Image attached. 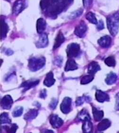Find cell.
Segmentation results:
<instances>
[{
    "instance_id": "1",
    "label": "cell",
    "mask_w": 119,
    "mask_h": 133,
    "mask_svg": "<svg viewBox=\"0 0 119 133\" xmlns=\"http://www.w3.org/2000/svg\"><path fill=\"white\" fill-rule=\"evenodd\" d=\"M107 26L109 31L112 36L115 37L117 34L119 29V12L109 15L106 19Z\"/></svg>"
},
{
    "instance_id": "2",
    "label": "cell",
    "mask_w": 119,
    "mask_h": 133,
    "mask_svg": "<svg viewBox=\"0 0 119 133\" xmlns=\"http://www.w3.org/2000/svg\"><path fill=\"white\" fill-rule=\"evenodd\" d=\"M45 62V58L43 56L33 57L29 60L28 67L32 72H36L44 66Z\"/></svg>"
},
{
    "instance_id": "3",
    "label": "cell",
    "mask_w": 119,
    "mask_h": 133,
    "mask_svg": "<svg viewBox=\"0 0 119 133\" xmlns=\"http://www.w3.org/2000/svg\"><path fill=\"white\" fill-rule=\"evenodd\" d=\"M66 52L69 58L77 57L80 54V46L77 43H72L68 46Z\"/></svg>"
},
{
    "instance_id": "4",
    "label": "cell",
    "mask_w": 119,
    "mask_h": 133,
    "mask_svg": "<svg viewBox=\"0 0 119 133\" xmlns=\"http://www.w3.org/2000/svg\"><path fill=\"white\" fill-rule=\"evenodd\" d=\"M26 7V3L24 0H17L14 3L12 8L13 14L17 15L24 10Z\"/></svg>"
},
{
    "instance_id": "5",
    "label": "cell",
    "mask_w": 119,
    "mask_h": 133,
    "mask_svg": "<svg viewBox=\"0 0 119 133\" xmlns=\"http://www.w3.org/2000/svg\"><path fill=\"white\" fill-rule=\"evenodd\" d=\"M49 121L51 125L54 128H59L64 124L63 120L57 115H51L50 117Z\"/></svg>"
},
{
    "instance_id": "6",
    "label": "cell",
    "mask_w": 119,
    "mask_h": 133,
    "mask_svg": "<svg viewBox=\"0 0 119 133\" xmlns=\"http://www.w3.org/2000/svg\"><path fill=\"white\" fill-rule=\"evenodd\" d=\"M72 99L69 97L64 98L61 104V110L64 114H68L71 110Z\"/></svg>"
},
{
    "instance_id": "7",
    "label": "cell",
    "mask_w": 119,
    "mask_h": 133,
    "mask_svg": "<svg viewBox=\"0 0 119 133\" xmlns=\"http://www.w3.org/2000/svg\"><path fill=\"white\" fill-rule=\"evenodd\" d=\"M87 25L85 23V22L82 21L76 28L74 33L75 35H77L79 37H84L87 31Z\"/></svg>"
},
{
    "instance_id": "8",
    "label": "cell",
    "mask_w": 119,
    "mask_h": 133,
    "mask_svg": "<svg viewBox=\"0 0 119 133\" xmlns=\"http://www.w3.org/2000/svg\"><path fill=\"white\" fill-rule=\"evenodd\" d=\"M13 99L10 95H6L1 101V106L3 109H10L13 104Z\"/></svg>"
},
{
    "instance_id": "9",
    "label": "cell",
    "mask_w": 119,
    "mask_h": 133,
    "mask_svg": "<svg viewBox=\"0 0 119 133\" xmlns=\"http://www.w3.org/2000/svg\"><path fill=\"white\" fill-rule=\"evenodd\" d=\"M39 83V80H29L22 83L20 87L22 88L23 91H26L31 88H33Z\"/></svg>"
},
{
    "instance_id": "10",
    "label": "cell",
    "mask_w": 119,
    "mask_h": 133,
    "mask_svg": "<svg viewBox=\"0 0 119 133\" xmlns=\"http://www.w3.org/2000/svg\"><path fill=\"white\" fill-rule=\"evenodd\" d=\"M48 44L47 35L45 33H42L40 36L39 39L36 45L38 48H44L47 46Z\"/></svg>"
},
{
    "instance_id": "11",
    "label": "cell",
    "mask_w": 119,
    "mask_h": 133,
    "mask_svg": "<svg viewBox=\"0 0 119 133\" xmlns=\"http://www.w3.org/2000/svg\"><path fill=\"white\" fill-rule=\"evenodd\" d=\"M95 97L96 99L101 103H103L104 101H108L110 98L107 93L101 90L96 91Z\"/></svg>"
},
{
    "instance_id": "12",
    "label": "cell",
    "mask_w": 119,
    "mask_h": 133,
    "mask_svg": "<svg viewBox=\"0 0 119 133\" xmlns=\"http://www.w3.org/2000/svg\"><path fill=\"white\" fill-rule=\"evenodd\" d=\"M111 39L109 36H104L98 40V44L103 48H108L111 45Z\"/></svg>"
},
{
    "instance_id": "13",
    "label": "cell",
    "mask_w": 119,
    "mask_h": 133,
    "mask_svg": "<svg viewBox=\"0 0 119 133\" xmlns=\"http://www.w3.org/2000/svg\"><path fill=\"white\" fill-rule=\"evenodd\" d=\"M55 82V80L54 78L53 74V72H49L46 75L45 80L44 81V84L48 87L53 86Z\"/></svg>"
},
{
    "instance_id": "14",
    "label": "cell",
    "mask_w": 119,
    "mask_h": 133,
    "mask_svg": "<svg viewBox=\"0 0 119 133\" xmlns=\"http://www.w3.org/2000/svg\"><path fill=\"white\" fill-rule=\"evenodd\" d=\"M101 68L99 64L96 62H92L88 65L87 72L90 75H94L96 72L100 70Z\"/></svg>"
},
{
    "instance_id": "15",
    "label": "cell",
    "mask_w": 119,
    "mask_h": 133,
    "mask_svg": "<svg viewBox=\"0 0 119 133\" xmlns=\"http://www.w3.org/2000/svg\"><path fill=\"white\" fill-rule=\"evenodd\" d=\"M78 68V65L74 59L69 58L66 63V65L64 68V70L66 72H68L70 71H74L75 70H77Z\"/></svg>"
},
{
    "instance_id": "16",
    "label": "cell",
    "mask_w": 119,
    "mask_h": 133,
    "mask_svg": "<svg viewBox=\"0 0 119 133\" xmlns=\"http://www.w3.org/2000/svg\"><path fill=\"white\" fill-rule=\"evenodd\" d=\"M64 41H65V37H64L62 32L60 31L59 32L57 36L55 39V42L53 48V50H55L57 48H59L61 45L64 42Z\"/></svg>"
},
{
    "instance_id": "17",
    "label": "cell",
    "mask_w": 119,
    "mask_h": 133,
    "mask_svg": "<svg viewBox=\"0 0 119 133\" xmlns=\"http://www.w3.org/2000/svg\"><path fill=\"white\" fill-rule=\"evenodd\" d=\"M46 27V23L44 19L40 18L37 20V30L39 34H42L43 32L45 30Z\"/></svg>"
},
{
    "instance_id": "18",
    "label": "cell",
    "mask_w": 119,
    "mask_h": 133,
    "mask_svg": "<svg viewBox=\"0 0 119 133\" xmlns=\"http://www.w3.org/2000/svg\"><path fill=\"white\" fill-rule=\"evenodd\" d=\"M9 30V27L3 19H1V38L2 39L6 37Z\"/></svg>"
},
{
    "instance_id": "19",
    "label": "cell",
    "mask_w": 119,
    "mask_h": 133,
    "mask_svg": "<svg viewBox=\"0 0 119 133\" xmlns=\"http://www.w3.org/2000/svg\"><path fill=\"white\" fill-rule=\"evenodd\" d=\"M111 125V121L108 119H104L102 120L97 125V129L99 131L106 130Z\"/></svg>"
},
{
    "instance_id": "20",
    "label": "cell",
    "mask_w": 119,
    "mask_h": 133,
    "mask_svg": "<svg viewBox=\"0 0 119 133\" xmlns=\"http://www.w3.org/2000/svg\"><path fill=\"white\" fill-rule=\"evenodd\" d=\"M38 115V111L37 109H30L24 115V119L27 121H31L34 119Z\"/></svg>"
},
{
    "instance_id": "21",
    "label": "cell",
    "mask_w": 119,
    "mask_h": 133,
    "mask_svg": "<svg viewBox=\"0 0 119 133\" xmlns=\"http://www.w3.org/2000/svg\"><path fill=\"white\" fill-rule=\"evenodd\" d=\"M92 112L93 117L95 121H100L103 118V112L102 110H99L95 107H93Z\"/></svg>"
},
{
    "instance_id": "22",
    "label": "cell",
    "mask_w": 119,
    "mask_h": 133,
    "mask_svg": "<svg viewBox=\"0 0 119 133\" xmlns=\"http://www.w3.org/2000/svg\"><path fill=\"white\" fill-rule=\"evenodd\" d=\"M82 130L84 133H91L92 132L93 124L91 122V119L86 120L84 121Z\"/></svg>"
},
{
    "instance_id": "23",
    "label": "cell",
    "mask_w": 119,
    "mask_h": 133,
    "mask_svg": "<svg viewBox=\"0 0 119 133\" xmlns=\"http://www.w3.org/2000/svg\"><path fill=\"white\" fill-rule=\"evenodd\" d=\"M117 75L113 72H111L107 75L106 79V82L108 85H112L116 82Z\"/></svg>"
},
{
    "instance_id": "24",
    "label": "cell",
    "mask_w": 119,
    "mask_h": 133,
    "mask_svg": "<svg viewBox=\"0 0 119 133\" xmlns=\"http://www.w3.org/2000/svg\"><path fill=\"white\" fill-rule=\"evenodd\" d=\"M77 117L80 121L83 122L86 120L91 119L90 116L88 113L85 109H82V110L79 112Z\"/></svg>"
},
{
    "instance_id": "25",
    "label": "cell",
    "mask_w": 119,
    "mask_h": 133,
    "mask_svg": "<svg viewBox=\"0 0 119 133\" xmlns=\"http://www.w3.org/2000/svg\"><path fill=\"white\" fill-rule=\"evenodd\" d=\"M11 122L10 118L7 113H3L1 115V124H11Z\"/></svg>"
},
{
    "instance_id": "26",
    "label": "cell",
    "mask_w": 119,
    "mask_h": 133,
    "mask_svg": "<svg viewBox=\"0 0 119 133\" xmlns=\"http://www.w3.org/2000/svg\"><path fill=\"white\" fill-rule=\"evenodd\" d=\"M94 78L93 75H85L82 77L80 81V83L81 84H87L91 83Z\"/></svg>"
},
{
    "instance_id": "27",
    "label": "cell",
    "mask_w": 119,
    "mask_h": 133,
    "mask_svg": "<svg viewBox=\"0 0 119 133\" xmlns=\"http://www.w3.org/2000/svg\"><path fill=\"white\" fill-rule=\"evenodd\" d=\"M105 64L109 67H114L116 64V61L114 56H110L107 57L104 60Z\"/></svg>"
},
{
    "instance_id": "28",
    "label": "cell",
    "mask_w": 119,
    "mask_h": 133,
    "mask_svg": "<svg viewBox=\"0 0 119 133\" xmlns=\"http://www.w3.org/2000/svg\"><path fill=\"white\" fill-rule=\"evenodd\" d=\"M86 17L90 23L94 24H97V21L95 17V15L92 12H89L87 14Z\"/></svg>"
},
{
    "instance_id": "29",
    "label": "cell",
    "mask_w": 119,
    "mask_h": 133,
    "mask_svg": "<svg viewBox=\"0 0 119 133\" xmlns=\"http://www.w3.org/2000/svg\"><path fill=\"white\" fill-rule=\"evenodd\" d=\"M90 99L87 96H83L81 97H79L77 98L76 101V104L78 106L81 105L84 103L85 101H89Z\"/></svg>"
},
{
    "instance_id": "30",
    "label": "cell",
    "mask_w": 119,
    "mask_h": 133,
    "mask_svg": "<svg viewBox=\"0 0 119 133\" xmlns=\"http://www.w3.org/2000/svg\"><path fill=\"white\" fill-rule=\"evenodd\" d=\"M23 111V109L21 107H18L16 108L15 109L13 110L12 112V116L13 117H19L21 116Z\"/></svg>"
},
{
    "instance_id": "31",
    "label": "cell",
    "mask_w": 119,
    "mask_h": 133,
    "mask_svg": "<svg viewBox=\"0 0 119 133\" xmlns=\"http://www.w3.org/2000/svg\"><path fill=\"white\" fill-rule=\"evenodd\" d=\"M52 0H41L40 2V6L43 10H47L50 5Z\"/></svg>"
},
{
    "instance_id": "32",
    "label": "cell",
    "mask_w": 119,
    "mask_h": 133,
    "mask_svg": "<svg viewBox=\"0 0 119 133\" xmlns=\"http://www.w3.org/2000/svg\"><path fill=\"white\" fill-rule=\"evenodd\" d=\"M4 128L6 131L8 133H15L17 129L18 128V127L17 124H13L11 127H8L6 125L5 127H4Z\"/></svg>"
},
{
    "instance_id": "33",
    "label": "cell",
    "mask_w": 119,
    "mask_h": 133,
    "mask_svg": "<svg viewBox=\"0 0 119 133\" xmlns=\"http://www.w3.org/2000/svg\"><path fill=\"white\" fill-rule=\"evenodd\" d=\"M58 104V101L56 98H53L51 101L50 103L49 104V107L52 109H55Z\"/></svg>"
},
{
    "instance_id": "34",
    "label": "cell",
    "mask_w": 119,
    "mask_h": 133,
    "mask_svg": "<svg viewBox=\"0 0 119 133\" xmlns=\"http://www.w3.org/2000/svg\"><path fill=\"white\" fill-rule=\"evenodd\" d=\"M93 0H83V5L85 8H89L92 4Z\"/></svg>"
},
{
    "instance_id": "35",
    "label": "cell",
    "mask_w": 119,
    "mask_h": 133,
    "mask_svg": "<svg viewBox=\"0 0 119 133\" xmlns=\"http://www.w3.org/2000/svg\"><path fill=\"white\" fill-rule=\"evenodd\" d=\"M82 12H83V11L81 10L76 11V12H75L73 14H72V19H74V18H77L78 17H79L80 15H81Z\"/></svg>"
},
{
    "instance_id": "36",
    "label": "cell",
    "mask_w": 119,
    "mask_h": 133,
    "mask_svg": "<svg viewBox=\"0 0 119 133\" xmlns=\"http://www.w3.org/2000/svg\"><path fill=\"white\" fill-rule=\"evenodd\" d=\"M115 109H116V110H119V92L117 94L116 96Z\"/></svg>"
},
{
    "instance_id": "37",
    "label": "cell",
    "mask_w": 119,
    "mask_h": 133,
    "mask_svg": "<svg viewBox=\"0 0 119 133\" xmlns=\"http://www.w3.org/2000/svg\"><path fill=\"white\" fill-rule=\"evenodd\" d=\"M97 28L98 30H101L104 29V24L102 21H100L97 26Z\"/></svg>"
},
{
    "instance_id": "38",
    "label": "cell",
    "mask_w": 119,
    "mask_h": 133,
    "mask_svg": "<svg viewBox=\"0 0 119 133\" xmlns=\"http://www.w3.org/2000/svg\"><path fill=\"white\" fill-rule=\"evenodd\" d=\"M47 96V94H46V91L45 89L43 90V91H41V93L40 94V97L41 98H45Z\"/></svg>"
},
{
    "instance_id": "39",
    "label": "cell",
    "mask_w": 119,
    "mask_h": 133,
    "mask_svg": "<svg viewBox=\"0 0 119 133\" xmlns=\"http://www.w3.org/2000/svg\"><path fill=\"white\" fill-rule=\"evenodd\" d=\"M62 60L61 58H57L55 60V64L57 65V66H61V64H62Z\"/></svg>"
},
{
    "instance_id": "40",
    "label": "cell",
    "mask_w": 119,
    "mask_h": 133,
    "mask_svg": "<svg viewBox=\"0 0 119 133\" xmlns=\"http://www.w3.org/2000/svg\"><path fill=\"white\" fill-rule=\"evenodd\" d=\"M7 1H10V0H7Z\"/></svg>"
}]
</instances>
